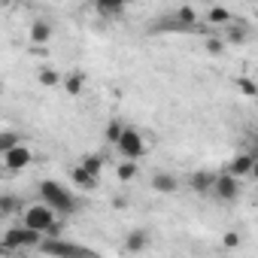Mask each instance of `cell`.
I'll return each mask as SVG.
<instances>
[{
    "label": "cell",
    "instance_id": "3957f363",
    "mask_svg": "<svg viewBox=\"0 0 258 258\" xmlns=\"http://www.w3.org/2000/svg\"><path fill=\"white\" fill-rule=\"evenodd\" d=\"M40 198L49 204V207H55L58 213H73L79 204H76V198H73V191L67 188V185H61L58 179H43L40 182Z\"/></svg>",
    "mask_w": 258,
    "mask_h": 258
},
{
    "label": "cell",
    "instance_id": "7a4b0ae2",
    "mask_svg": "<svg viewBox=\"0 0 258 258\" xmlns=\"http://www.w3.org/2000/svg\"><path fill=\"white\" fill-rule=\"evenodd\" d=\"M22 222H25L28 228H34V231H40V234H52V228L58 225V210L49 207V204L40 198L37 204H28V207L22 210Z\"/></svg>",
    "mask_w": 258,
    "mask_h": 258
},
{
    "label": "cell",
    "instance_id": "6da1fadb",
    "mask_svg": "<svg viewBox=\"0 0 258 258\" xmlns=\"http://www.w3.org/2000/svg\"><path fill=\"white\" fill-rule=\"evenodd\" d=\"M46 234L28 228L25 222L22 225H13L4 231V243H0V255H13V252H28V249H37L43 243Z\"/></svg>",
    "mask_w": 258,
    "mask_h": 258
},
{
    "label": "cell",
    "instance_id": "ffe728a7",
    "mask_svg": "<svg viewBox=\"0 0 258 258\" xmlns=\"http://www.w3.org/2000/svg\"><path fill=\"white\" fill-rule=\"evenodd\" d=\"M121 131H124V124L118 121V118H109L106 121V127H103V137H106V143H118V137H121Z\"/></svg>",
    "mask_w": 258,
    "mask_h": 258
},
{
    "label": "cell",
    "instance_id": "2e32d148",
    "mask_svg": "<svg viewBox=\"0 0 258 258\" xmlns=\"http://www.w3.org/2000/svg\"><path fill=\"white\" fill-rule=\"evenodd\" d=\"M146 246H149V231H143V228H134L124 237V249L127 252H143Z\"/></svg>",
    "mask_w": 258,
    "mask_h": 258
},
{
    "label": "cell",
    "instance_id": "f546056e",
    "mask_svg": "<svg viewBox=\"0 0 258 258\" xmlns=\"http://www.w3.org/2000/svg\"><path fill=\"white\" fill-rule=\"evenodd\" d=\"M127 4H137V0H127Z\"/></svg>",
    "mask_w": 258,
    "mask_h": 258
},
{
    "label": "cell",
    "instance_id": "44dd1931",
    "mask_svg": "<svg viewBox=\"0 0 258 258\" xmlns=\"http://www.w3.org/2000/svg\"><path fill=\"white\" fill-rule=\"evenodd\" d=\"M19 210H25V207H22V201L16 195H0V213H4V216H13Z\"/></svg>",
    "mask_w": 258,
    "mask_h": 258
},
{
    "label": "cell",
    "instance_id": "5b68a950",
    "mask_svg": "<svg viewBox=\"0 0 258 258\" xmlns=\"http://www.w3.org/2000/svg\"><path fill=\"white\" fill-rule=\"evenodd\" d=\"M0 158H4V167H7L10 173H22L28 164H34V152H31L25 143L13 146V149H7V152H0Z\"/></svg>",
    "mask_w": 258,
    "mask_h": 258
},
{
    "label": "cell",
    "instance_id": "d6986e66",
    "mask_svg": "<svg viewBox=\"0 0 258 258\" xmlns=\"http://www.w3.org/2000/svg\"><path fill=\"white\" fill-rule=\"evenodd\" d=\"M115 176H118L121 182H131V179L137 176V161H134V158H124V161L115 167Z\"/></svg>",
    "mask_w": 258,
    "mask_h": 258
},
{
    "label": "cell",
    "instance_id": "277c9868",
    "mask_svg": "<svg viewBox=\"0 0 258 258\" xmlns=\"http://www.w3.org/2000/svg\"><path fill=\"white\" fill-rule=\"evenodd\" d=\"M115 152L121 155V158H143L146 152H149V146H146V137L137 131V127H124L121 131V137H118V143H115Z\"/></svg>",
    "mask_w": 258,
    "mask_h": 258
},
{
    "label": "cell",
    "instance_id": "1f68e13d",
    "mask_svg": "<svg viewBox=\"0 0 258 258\" xmlns=\"http://www.w3.org/2000/svg\"><path fill=\"white\" fill-rule=\"evenodd\" d=\"M255 79H258V76H255Z\"/></svg>",
    "mask_w": 258,
    "mask_h": 258
},
{
    "label": "cell",
    "instance_id": "f1b7e54d",
    "mask_svg": "<svg viewBox=\"0 0 258 258\" xmlns=\"http://www.w3.org/2000/svg\"><path fill=\"white\" fill-rule=\"evenodd\" d=\"M16 4V0H0V7H13Z\"/></svg>",
    "mask_w": 258,
    "mask_h": 258
},
{
    "label": "cell",
    "instance_id": "484cf974",
    "mask_svg": "<svg viewBox=\"0 0 258 258\" xmlns=\"http://www.w3.org/2000/svg\"><path fill=\"white\" fill-rule=\"evenodd\" d=\"M204 46H207V52H210V55H222L228 43H225V37H210V40H207Z\"/></svg>",
    "mask_w": 258,
    "mask_h": 258
},
{
    "label": "cell",
    "instance_id": "7c38bea8",
    "mask_svg": "<svg viewBox=\"0 0 258 258\" xmlns=\"http://www.w3.org/2000/svg\"><path fill=\"white\" fill-rule=\"evenodd\" d=\"M97 179H100V176H94V173H91V170H85L82 164L70 167V182H73L76 188H82V191H91V188H97Z\"/></svg>",
    "mask_w": 258,
    "mask_h": 258
},
{
    "label": "cell",
    "instance_id": "9a60e30c",
    "mask_svg": "<svg viewBox=\"0 0 258 258\" xmlns=\"http://www.w3.org/2000/svg\"><path fill=\"white\" fill-rule=\"evenodd\" d=\"M249 40V25L246 22H231V25H225V43H231V46H243Z\"/></svg>",
    "mask_w": 258,
    "mask_h": 258
},
{
    "label": "cell",
    "instance_id": "4316f807",
    "mask_svg": "<svg viewBox=\"0 0 258 258\" xmlns=\"http://www.w3.org/2000/svg\"><path fill=\"white\" fill-rule=\"evenodd\" d=\"M222 243H225V249H237V246H240V234H237V231H228V234L222 237Z\"/></svg>",
    "mask_w": 258,
    "mask_h": 258
},
{
    "label": "cell",
    "instance_id": "30bf717a",
    "mask_svg": "<svg viewBox=\"0 0 258 258\" xmlns=\"http://www.w3.org/2000/svg\"><path fill=\"white\" fill-rule=\"evenodd\" d=\"M213 185H216V173L213 170H195L188 176V188L195 195H207V191H213Z\"/></svg>",
    "mask_w": 258,
    "mask_h": 258
},
{
    "label": "cell",
    "instance_id": "cb8c5ba5",
    "mask_svg": "<svg viewBox=\"0 0 258 258\" xmlns=\"http://www.w3.org/2000/svg\"><path fill=\"white\" fill-rule=\"evenodd\" d=\"M37 79H40V85H46V88H55V85H61V76H58L55 70H49V67H43Z\"/></svg>",
    "mask_w": 258,
    "mask_h": 258
},
{
    "label": "cell",
    "instance_id": "83f0119b",
    "mask_svg": "<svg viewBox=\"0 0 258 258\" xmlns=\"http://www.w3.org/2000/svg\"><path fill=\"white\" fill-rule=\"evenodd\" d=\"M252 179L258 182V158H255V167H252Z\"/></svg>",
    "mask_w": 258,
    "mask_h": 258
},
{
    "label": "cell",
    "instance_id": "9c48e42d",
    "mask_svg": "<svg viewBox=\"0 0 258 258\" xmlns=\"http://www.w3.org/2000/svg\"><path fill=\"white\" fill-rule=\"evenodd\" d=\"M149 185H152V191H158V195H176V191H179V179H176L173 173H167V170L152 173Z\"/></svg>",
    "mask_w": 258,
    "mask_h": 258
},
{
    "label": "cell",
    "instance_id": "52a82bcc",
    "mask_svg": "<svg viewBox=\"0 0 258 258\" xmlns=\"http://www.w3.org/2000/svg\"><path fill=\"white\" fill-rule=\"evenodd\" d=\"M40 252H46V255H88L91 249H85V246H79V243H67V240H61V237H43V243L37 246Z\"/></svg>",
    "mask_w": 258,
    "mask_h": 258
},
{
    "label": "cell",
    "instance_id": "ac0fdd59",
    "mask_svg": "<svg viewBox=\"0 0 258 258\" xmlns=\"http://www.w3.org/2000/svg\"><path fill=\"white\" fill-rule=\"evenodd\" d=\"M61 88H64L70 97L82 94V88H85V79H82V73H67V76L61 79Z\"/></svg>",
    "mask_w": 258,
    "mask_h": 258
},
{
    "label": "cell",
    "instance_id": "5bb4252c",
    "mask_svg": "<svg viewBox=\"0 0 258 258\" xmlns=\"http://www.w3.org/2000/svg\"><path fill=\"white\" fill-rule=\"evenodd\" d=\"M28 40H31L34 46H49V40H52V25H49L46 19H37V22L31 25V31H28Z\"/></svg>",
    "mask_w": 258,
    "mask_h": 258
},
{
    "label": "cell",
    "instance_id": "d4e9b609",
    "mask_svg": "<svg viewBox=\"0 0 258 258\" xmlns=\"http://www.w3.org/2000/svg\"><path fill=\"white\" fill-rule=\"evenodd\" d=\"M22 140H19V134L16 131H4L0 134V152H7V149H13V146H19Z\"/></svg>",
    "mask_w": 258,
    "mask_h": 258
},
{
    "label": "cell",
    "instance_id": "7402d4cb",
    "mask_svg": "<svg viewBox=\"0 0 258 258\" xmlns=\"http://www.w3.org/2000/svg\"><path fill=\"white\" fill-rule=\"evenodd\" d=\"M85 170H91L94 176H100L103 173V155H94V152H88V155H82V161H79Z\"/></svg>",
    "mask_w": 258,
    "mask_h": 258
},
{
    "label": "cell",
    "instance_id": "8fae6325",
    "mask_svg": "<svg viewBox=\"0 0 258 258\" xmlns=\"http://www.w3.org/2000/svg\"><path fill=\"white\" fill-rule=\"evenodd\" d=\"M173 22L179 25V31H195V28H198V22H201V13H198L195 7L182 4V7L173 13Z\"/></svg>",
    "mask_w": 258,
    "mask_h": 258
},
{
    "label": "cell",
    "instance_id": "603a6c76",
    "mask_svg": "<svg viewBox=\"0 0 258 258\" xmlns=\"http://www.w3.org/2000/svg\"><path fill=\"white\" fill-rule=\"evenodd\" d=\"M237 88H240V94H246V97H258V79H252V76H240V79H237Z\"/></svg>",
    "mask_w": 258,
    "mask_h": 258
},
{
    "label": "cell",
    "instance_id": "ba28073f",
    "mask_svg": "<svg viewBox=\"0 0 258 258\" xmlns=\"http://www.w3.org/2000/svg\"><path fill=\"white\" fill-rule=\"evenodd\" d=\"M255 152H237L231 161H228V170L234 173V176H240V179H246V176H252V167H255Z\"/></svg>",
    "mask_w": 258,
    "mask_h": 258
},
{
    "label": "cell",
    "instance_id": "4fadbf2b",
    "mask_svg": "<svg viewBox=\"0 0 258 258\" xmlns=\"http://www.w3.org/2000/svg\"><path fill=\"white\" fill-rule=\"evenodd\" d=\"M204 22H207L210 28H225V25H231V22H234V13H231L228 7H219V4H216V7H210V10H207Z\"/></svg>",
    "mask_w": 258,
    "mask_h": 258
},
{
    "label": "cell",
    "instance_id": "8992f818",
    "mask_svg": "<svg viewBox=\"0 0 258 258\" xmlns=\"http://www.w3.org/2000/svg\"><path fill=\"white\" fill-rule=\"evenodd\" d=\"M240 176H234L231 170H225V173H216V185H213V195L219 198V201H225V204H231V201H237V195H240Z\"/></svg>",
    "mask_w": 258,
    "mask_h": 258
},
{
    "label": "cell",
    "instance_id": "e0dca14e",
    "mask_svg": "<svg viewBox=\"0 0 258 258\" xmlns=\"http://www.w3.org/2000/svg\"><path fill=\"white\" fill-rule=\"evenodd\" d=\"M94 7H97V13H100V16L115 19V16H121V13H124L127 0H94Z\"/></svg>",
    "mask_w": 258,
    "mask_h": 258
},
{
    "label": "cell",
    "instance_id": "4dcf8cb0",
    "mask_svg": "<svg viewBox=\"0 0 258 258\" xmlns=\"http://www.w3.org/2000/svg\"><path fill=\"white\" fill-rule=\"evenodd\" d=\"M176 4H185V0H176Z\"/></svg>",
    "mask_w": 258,
    "mask_h": 258
}]
</instances>
